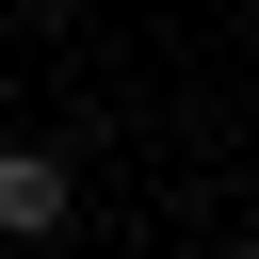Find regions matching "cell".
Listing matches in <instances>:
<instances>
[{
	"label": "cell",
	"instance_id": "obj_1",
	"mask_svg": "<svg viewBox=\"0 0 259 259\" xmlns=\"http://www.w3.org/2000/svg\"><path fill=\"white\" fill-rule=\"evenodd\" d=\"M65 210H81V178H65L49 146H0V227H16V243H49Z\"/></svg>",
	"mask_w": 259,
	"mask_h": 259
}]
</instances>
